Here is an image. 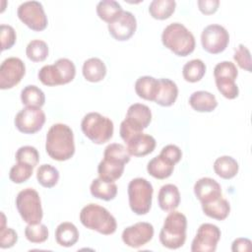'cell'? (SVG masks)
<instances>
[{"mask_svg": "<svg viewBox=\"0 0 252 252\" xmlns=\"http://www.w3.org/2000/svg\"><path fill=\"white\" fill-rule=\"evenodd\" d=\"M26 74L25 63L18 57L6 58L0 66V89L8 90L17 86Z\"/></svg>", "mask_w": 252, "mask_h": 252, "instance_id": "14", "label": "cell"}, {"mask_svg": "<svg viewBox=\"0 0 252 252\" xmlns=\"http://www.w3.org/2000/svg\"><path fill=\"white\" fill-rule=\"evenodd\" d=\"M201 43L204 50L208 53H221L226 49L229 43L228 32L220 25H209L201 33Z\"/></svg>", "mask_w": 252, "mask_h": 252, "instance_id": "11", "label": "cell"}, {"mask_svg": "<svg viewBox=\"0 0 252 252\" xmlns=\"http://www.w3.org/2000/svg\"><path fill=\"white\" fill-rule=\"evenodd\" d=\"M251 250V240L248 238H236L231 244L232 252H246Z\"/></svg>", "mask_w": 252, "mask_h": 252, "instance_id": "47", "label": "cell"}, {"mask_svg": "<svg viewBox=\"0 0 252 252\" xmlns=\"http://www.w3.org/2000/svg\"><path fill=\"white\" fill-rule=\"evenodd\" d=\"M76 76L75 64L68 58H60L52 65H45L37 73L38 80L47 87L66 85Z\"/></svg>", "mask_w": 252, "mask_h": 252, "instance_id": "7", "label": "cell"}, {"mask_svg": "<svg viewBox=\"0 0 252 252\" xmlns=\"http://www.w3.org/2000/svg\"><path fill=\"white\" fill-rule=\"evenodd\" d=\"M159 156L164 158L165 159H167L171 163L175 164L181 159L182 152L179 149V147L170 144V145H166L165 147L162 148V150L160 151Z\"/></svg>", "mask_w": 252, "mask_h": 252, "instance_id": "45", "label": "cell"}, {"mask_svg": "<svg viewBox=\"0 0 252 252\" xmlns=\"http://www.w3.org/2000/svg\"><path fill=\"white\" fill-rule=\"evenodd\" d=\"M126 144L130 156L145 157L154 152L157 143L153 136L141 132L133 136Z\"/></svg>", "mask_w": 252, "mask_h": 252, "instance_id": "18", "label": "cell"}, {"mask_svg": "<svg viewBox=\"0 0 252 252\" xmlns=\"http://www.w3.org/2000/svg\"><path fill=\"white\" fill-rule=\"evenodd\" d=\"M152 121L150 107L143 103L131 104L127 110L125 119L120 124V137L127 143L133 136L143 132Z\"/></svg>", "mask_w": 252, "mask_h": 252, "instance_id": "5", "label": "cell"}, {"mask_svg": "<svg viewBox=\"0 0 252 252\" xmlns=\"http://www.w3.org/2000/svg\"><path fill=\"white\" fill-rule=\"evenodd\" d=\"M123 12L121 5L114 0H102L96 5L98 18L107 24L113 22Z\"/></svg>", "mask_w": 252, "mask_h": 252, "instance_id": "31", "label": "cell"}, {"mask_svg": "<svg viewBox=\"0 0 252 252\" xmlns=\"http://www.w3.org/2000/svg\"><path fill=\"white\" fill-rule=\"evenodd\" d=\"M125 164L123 161L115 158H103L97 165L98 177L107 182H114L122 176Z\"/></svg>", "mask_w": 252, "mask_h": 252, "instance_id": "19", "label": "cell"}, {"mask_svg": "<svg viewBox=\"0 0 252 252\" xmlns=\"http://www.w3.org/2000/svg\"><path fill=\"white\" fill-rule=\"evenodd\" d=\"M15 158L18 162H25L35 167L39 161V154L34 147L23 146L16 152Z\"/></svg>", "mask_w": 252, "mask_h": 252, "instance_id": "39", "label": "cell"}, {"mask_svg": "<svg viewBox=\"0 0 252 252\" xmlns=\"http://www.w3.org/2000/svg\"><path fill=\"white\" fill-rule=\"evenodd\" d=\"M1 217L2 220L0 226V247L2 249L11 248L17 243L18 234L13 228L6 227V217L3 213H1Z\"/></svg>", "mask_w": 252, "mask_h": 252, "instance_id": "40", "label": "cell"}, {"mask_svg": "<svg viewBox=\"0 0 252 252\" xmlns=\"http://www.w3.org/2000/svg\"><path fill=\"white\" fill-rule=\"evenodd\" d=\"M194 193L201 204H207L221 197V187L211 177H202L194 184Z\"/></svg>", "mask_w": 252, "mask_h": 252, "instance_id": "17", "label": "cell"}, {"mask_svg": "<svg viewBox=\"0 0 252 252\" xmlns=\"http://www.w3.org/2000/svg\"><path fill=\"white\" fill-rule=\"evenodd\" d=\"M154 188L150 181L137 177L128 184L129 206L133 213L142 216L150 212L152 207Z\"/></svg>", "mask_w": 252, "mask_h": 252, "instance_id": "8", "label": "cell"}, {"mask_svg": "<svg viewBox=\"0 0 252 252\" xmlns=\"http://www.w3.org/2000/svg\"><path fill=\"white\" fill-rule=\"evenodd\" d=\"M90 192L94 198L111 201L117 195V186L114 182H107L98 177L93 180L90 186Z\"/></svg>", "mask_w": 252, "mask_h": 252, "instance_id": "27", "label": "cell"}, {"mask_svg": "<svg viewBox=\"0 0 252 252\" xmlns=\"http://www.w3.org/2000/svg\"><path fill=\"white\" fill-rule=\"evenodd\" d=\"M233 59L241 69L251 72V55L249 49L246 46L239 44L234 49Z\"/></svg>", "mask_w": 252, "mask_h": 252, "instance_id": "43", "label": "cell"}, {"mask_svg": "<svg viewBox=\"0 0 252 252\" xmlns=\"http://www.w3.org/2000/svg\"><path fill=\"white\" fill-rule=\"evenodd\" d=\"M238 70L236 65L230 61H222L218 63L214 68V77L216 78H229L236 80Z\"/></svg>", "mask_w": 252, "mask_h": 252, "instance_id": "42", "label": "cell"}, {"mask_svg": "<svg viewBox=\"0 0 252 252\" xmlns=\"http://www.w3.org/2000/svg\"><path fill=\"white\" fill-rule=\"evenodd\" d=\"M199 10L205 15H212L216 13L220 6L219 0H199L197 2Z\"/></svg>", "mask_w": 252, "mask_h": 252, "instance_id": "46", "label": "cell"}, {"mask_svg": "<svg viewBox=\"0 0 252 252\" xmlns=\"http://www.w3.org/2000/svg\"><path fill=\"white\" fill-rule=\"evenodd\" d=\"M55 240L60 246L71 247L79 240V230L72 222H61L56 227Z\"/></svg>", "mask_w": 252, "mask_h": 252, "instance_id": "25", "label": "cell"}, {"mask_svg": "<svg viewBox=\"0 0 252 252\" xmlns=\"http://www.w3.org/2000/svg\"><path fill=\"white\" fill-rule=\"evenodd\" d=\"M206 69V64L201 59H192L183 66L182 76L186 82L196 83L202 80Z\"/></svg>", "mask_w": 252, "mask_h": 252, "instance_id": "33", "label": "cell"}, {"mask_svg": "<svg viewBox=\"0 0 252 252\" xmlns=\"http://www.w3.org/2000/svg\"><path fill=\"white\" fill-rule=\"evenodd\" d=\"M130 154L123 145L118 143L109 144L103 152V158H111L118 160L123 161L124 163H128L130 161Z\"/></svg>", "mask_w": 252, "mask_h": 252, "instance_id": "41", "label": "cell"}, {"mask_svg": "<svg viewBox=\"0 0 252 252\" xmlns=\"http://www.w3.org/2000/svg\"><path fill=\"white\" fill-rule=\"evenodd\" d=\"M162 44L177 56H188L195 49L193 33L182 24L172 23L165 27L161 33Z\"/></svg>", "mask_w": 252, "mask_h": 252, "instance_id": "2", "label": "cell"}, {"mask_svg": "<svg viewBox=\"0 0 252 252\" xmlns=\"http://www.w3.org/2000/svg\"><path fill=\"white\" fill-rule=\"evenodd\" d=\"M45 151L54 160L64 161L70 159L75 154L72 129L63 123L53 124L46 134Z\"/></svg>", "mask_w": 252, "mask_h": 252, "instance_id": "1", "label": "cell"}, {"mask_svg": "<svg viewBox=\"0 0 252 252\" xmlns=\"http://www.w3.org/2000/svg\"><path fill=\"white\" fill-rule=\"evenodd\" d=\"M187 219L180 212L171 211L164 219L163 225L159 232V241L162 246L168 249L182 247L186 240Z\"/></svg>", "mask_w": 252, "mask_h": 252, "instance_id": "4", "label": "cell"}, {"mask_svg": "<svg viewBox=\"0 0 252 252\" xmlns=\"http://www.w3.org/2000/svg\"><path fill=\"white\" fill-rule=\"evenodd\" d=\"M33 173V166L25 163V162H18L14 164L9 172V178L12 182L20 184L26 182L31 178Z\"/></svg>", "mask_w": 252, "mask_h": 252, "instance_id": "36", "label": "cell"}, {"mask_svg": "<svg viewBox=\"0 0 252 252\" xmlns=\"http://www.w3.org/2000/svg\"><path fill=\"white\" fill-rule=\"evenodd\" d=\"M80 221L85 227L104 235L114 233L117 228L116 220L109 211L93 203L88 204L81 210Z\"/></svg>", "mask_w": 252, "mask_h": 252, "instance_id": "3", "label": "cell"}, {"mask_svg": "<svg viewBox=\"0 0 252 252\" xmlns=\"http://www.w3.org/2000/svg\"><path fill=\"white\" fill-rule=\"evenodd\" d=\"M36 179L42 187L52 188L58 183L59 171L51 164H41L36 170Z\"/></svg>", "mask_w": 252, "mask_h": 252, "instance_id": "34", "label": "cell"}, {"mask_svg": "<svg viewBox=\"0 0 252 252\" xmlns=\"http://www.w3.org/2000/svg\"><path fill=\"white\" fill-rule=\"evenodd\" d=\"M16 207L22 220L28 224L40 223L43 212L39 194L32 188L20 191L16 197Z\"/></svg>", "mask_w": 252, "mask_h": 252, "instance_id": "9", "label": "cell"}, {"mask_svg": "<svg viewBox=\"0 0 252 252\" xmlns=\"http://www.w3.org/2000/svg\"><path fill=\"white\" fill-rule=\"evenodd\" d=\"M220 229L213 223H202L191 244L192 252H215L220 239Z\"/></svg>", "mask_w": 252, "mask_h": 252, "instance_id": "13", "label": "cell"}, {"mask_svg": "<svg viewBox=\"0 0 252 252\" xmlns=\"http://www.w3.org/2000/svg\"><path fill=\"white\" fill-rule=\"evenodd\" d=\"M158 81H159V87H158V92L156 96L155 102L160 106H165V107L171 106L175 102L178 96L177 85L170 79H166V78L158 79Z\"/></svg>", "mask_w": 252, "mask_h": 252, "instance_id": "21", "label": "cell"}, {"mask_svg": "<svg viewBox=\"0 0 252 252\" xmlns=\"http://www.w3.org/2000/svg\"><path fill=\"white\" fill-rule=\"evenodd\" d=\"M216 86L218 91L227 99H234L238 96L239 89L235 84V80L229 78H216Z\"/></svg>", "mask_w": 252, "mask_h": 252, "instance_id": "38", "label": "cell"}, {"mask_svg": "<svg viewBox=\"0 0 252 252\" xmlns=\"http://www.w3.org/2000/svg\"><path fill=\"white\" fill-rule=\"evenodd\" d=\"M26 54L32 62H42L48 56V45L43 40L33 39L27 45Z\"/></svg>", "mask_w": 252, "mask_h": 252, "instance_id": "35", "label": "cell"}, {"mask_svg": "<svg viewBox=\"0 0 252 252\" xmlns=\"http://www.w3.org/2000/svg\"><path fill=\"white\" fill-rule=\"evenodd\" d=\"M25 236L32 243H42L48 238V228L45 224H28L25 228Z\"/></svg>", "mask_w": 252, "mask_h": 252, "instance_id": "37", "label": "cell"}, {"mask_svg": "<svg viewBox=\"0 0 252 252\" xmlns=\"http://www.w3.org/2000/svg\"><path fill=\"white\" fill-rule=\"evenodd\" d=\"M0 38H1V49L2 51L10 49L16 42L17 35L13 27L9 25L0 26Z\"/></svg>", "mask_w": 252, "mask_h": 252, "instance_id": "44", "label": "cell"}, {"mask_svg": "<svg viewBox=\"0 0 252 252\" xmlns=\"http://www.w3.org/2000/svg\"><path fill=\"white\" fill-rule=\"evenodd\" d=\"M16 128L24 134L38 132L45 123V113L40 107L26 106L15 116Z\"/></svg>", "mask_w": 252, "mask_h": 252, "instance_id": "12", "label": "cell"}, {"mask_svg": "<svg viewBox=\"0 0 252 252\" xmlns=\"http://www.w3.org/2000/svg\"><path fill=\"white\" fill-rule=\"evenodd\" d=\"M189 104L197 112H212L218 106V100L210 92L197 91L190 95Z\"/></svg>", "mask_w": 252, "mask_h": 252, "instance_id": "22", "label": "cell"}, {"mask_svg": "<svg viewBox=\"0 0 252 252\" xmlns=\"http://www.w3.org/2000/svg\"><path fill=\"white\" fill-rule=\"evenodd\" d=\"M81 129L84 135L93 143L101 145L112 138L114 126L110 118L98 112H90L84 116Z\"/></svg>", "mask_w": 252, "mask_h": 252, "instance_id": "6", "label": "cell"}, {"mask_svg": "<svg viewBox=\"0 0 252 252\" xmlns=\"http://www.w3.org/2000/svg\"><path fill=\"white\" fill-rule=\"evenodd\" d=\"M17 16L29 29L41 32L46 29L48 20L43 6L37 1H27L22 3L17 10Z\"/></svg>", "mask_w": 252, "mask_h": 252, "instance_id": "10", "label": "cell"}, {"mask_svg": "<svg viewBox=\"0 0 252 252\" xmlns=\"http://www.w3.org/2000/svg\"><path fill=\"white\" fill-rule=\"evenodd\" d=\"M159 81L151 76H142L137 79L135 83V92L139 97L155 101L156 96L158 92Z\"/></svg>", "mask_w": 252, "mask_h": 252, "instance_id": "23", "label": "cell"}, {"mask_svg": "<svg viewBox=\"0 0 252 252\" xmlns=\"http://www.w3.org/2000/svg\"><path fill=\"white\" fill-rule=\"evenodd\" d=\"M22 103L26 106L40 107L45 103L44 93L34 85L26 86L21 92Z\"/></svg>", "mask_w": 252, "mask_h": 252, "instance_id": "30", "label": "cell"}, {"mask_svg": "<svg viewBox=\"0 0 252 252\" xmlns=\"http://www.w3.org/2000/svg\"><path fill=\"white\" fill-rule=\"evenodd\" d=\"M82 73L87 81L91 83H97L104 79L106 75V66L101 59L92 57L84 62Z\"/></svg>", "mask_w": 252, "mask_h": 252, "instance_id": "24", "label": "cell"}, {"mask_svg": "<svg viewBox=\"0 0 252 252\" xmlns=\"http://www.w3.org/2000/svg\"><path fill=\"white\" fill-rule=\"evenodd\" d=\"M203 213L208 216L209 218L215 219L217 220H225L230 212V205L229 202L220 197L215 201H212L207 204H201Z\"/></svg>", "mask_w": 252, "mask_h": 252, "instance_id": "28", "label": "cell"}, {"mask_svg": "<svg viewBox=\"0 0 252 252\" xmlns=\"http://www.w3.org/2000/svg\"><path fill=\"white\" fill-rule=\"evenodd\" d=\"M154 226L150 222L140 221L127 226L122 231V241L131 248H140L150 242L154 236Z\"/></svg>", "mask_w": 252, "mask_h": 252, "instance_id": "15", "label": "cell"}, {"mask_svg": "<svg viewBox=\"0 0 252 252\" xmlns=\"http://www.w3.org/2000/svg\"><path fill=\"white\" fill-rule=\"evenodd\" d=\"M174 169V164L160 157L159 155L153 158L147 165L148 173L157 179H165L168 178Z\"/></svg>", "mask_w": 252, "mask_h": 252, "instance_id": "26", "label": "cell"}, {"mask_svg": "<svg viewBox=\"0 0 252 252\" xmlns=\"http://www.w3.org/2000/svg\"><path fill=\"white\" fill-rule=\"evenodd\" d=\"M238 169V162L229 156L220 157L214 162V170L216 174L222 179L233 178L237 174Z\"/></svg>", "mask_w": 252, "mask_h": 252, "instance_id": "29", "label": "cell"}, {"mask_svg": "<svg viewBox=\"0 0 252 252\" xmlns=\"http://www.w3.org/2000/svg\"><path fill=\"white\" fill-rule=\"evenodd\" d=\"M158 203L164 212L174 211L180 204V193L176 185H162L158 194Z\"/></svg>", "mask_w": 252, "mask_h": 252, "instance_id": "20", "label": "cell"}, {"mask_svg": "<svg viewBox=\"0 0 252 252\" xmlns=\"http://www.w3.org/2000/svg\"><path fill=\"white\" fill-rule=\"evenodd\" d=\"M109 34L118 41L128 40L137 29L135 16L128 11H123L113 22L107 25Z\"/></svg>", "mask_w": 252, "mask_h": 252, "instance_id": "16", "label": "cell"}, {"mask_svg": "<svg viewBox=\"0 0 252 252\" xmlns=\"http://www.w3.org/2000/svg\"><path fill=\"white\" fill-rule=\"evenodd\" d=\"M175 7L174 0H154L149 5V13L154 19L166 20L174 13Z\"/></svg>", "mask_w": 252, "mask_h": 252, "instance_id": "32", "label": "cell"}]
</instances>
